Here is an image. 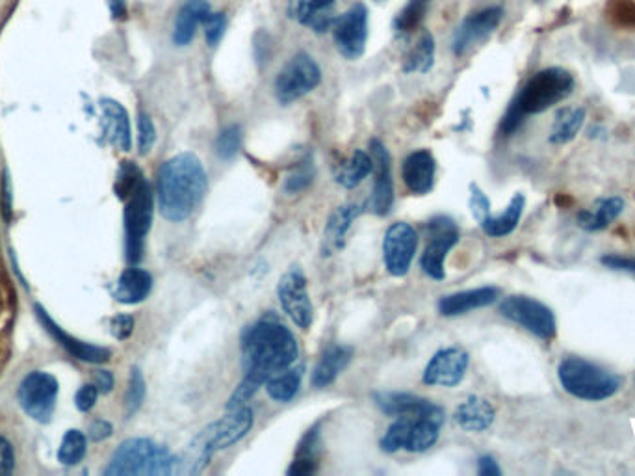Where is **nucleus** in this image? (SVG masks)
<instances>
[{"mask_svg":"<svg viewBox=\"0 0 635 476\" xmlns=\"http://www.w3.org/2000/svg\"><path fill=\"white\" fill-rule=\"evenodd\" d=\"M212 450L208 449L203 443V439L195 436L192 443L186 447L181 456H175V469L173 475H190L195 476L205 471L210 458H212Z\"/></svg>","mask_w":635,"mask_h":476,"instance_id":"obj_33","label":"nucleus"},{"mask_svg":"<svg viewBox=\"0 0 635 476\" xmlns=\"http://www.w3.org/2000/svg\"><path fill=\"white\" fill-rule=\"evenodd\" d=\"M318 471V463L316 458H305V456H296L294 463L288 469L290 476H311Z\"/></svg>","mask_w":635,"mask_h":476,"instance_id":"obj_49","label":"nucleus"},{"mask_svg":"<svg viewBox=\"0 0 635 476\" xmlns=\"http://www.w3.org/2000/svg\"><path fill=\"white\" fill-rule=\"evenodd\" d=\"M504 19V10L500 6H491L467 17L454 36V53L465 54L480 41L487 40Z\"/></svg>","mask_w":635,"mask_h":476,"instance_id":"obj_16","label":"nucleus"},{"mask_svg":"<svg viewBox=\"0 0 635 476\" xmlns=\"http://www.w3.org/2000/svg\"><path fill=\"white\" fill-rule=\"evenodd\" d=\"M558 380L569 395L587 402L608 400L623 387L621 376L578 356L565 357L559 361Z\"/></svg>","mask_w":635,"mask_h":476,"instance_id":"obj_4","label":"nucleus"},{"mask_svg":"<svg viewBox=\"0 0 635 476\" xmlns=\"http://www.w3.org/2000/svg\"><path fill=\"white\" fill-rule=\"evenodd\" d=\"M634 272H635V259H634Z\"/></svg>","mask_w":635,"mask_h":476,"instance_id":"obj_56","label":"nucleus"},{"mask_svg":"<svg viewBox=\"0 0 635 476\" xmlns=\"http://www.w3.org/2000/svg\"><path fill=\"white\" fill-rule=\"evenodd\" d=\"M467 352L463 348H442L429 359L428 367L424 371V384L441 385V387H455L461 384L468 371Z\"/></svg>","mask_w":635,"mask_h":476,"instance_id":"obj_15","label":"nucleus"},{"mask_svg":"<svg viewBox=\"0 0 635 476\" xmlns=\"http://www.w3.org/2000/svg\"><path fill=\"white\" fill-rule=\"evenodd\" d=\"M58 397V382L47 372L28 374L19 387V402L23 410L39 423H47Z\"/></svg>","mask_w":635,"mask_h":476,"instance_id":"obj_11","label":"nucleus"},{"mask_svg":"<svg viewBox=\"0 0 635 476\" xmlns=\"http://www.w3.org/2000/svg\"><path fill=\"white\" fill-rule=\"evenodd\" d=\"M15 467V454L12 445L0 437V476L12 475Z\"/></svg>","mask_w":635,"mask_h":476,"instance_id":"obj_51","label":"nucleus"},{"mask_svg":"<svg viewBox=\"0 0 635 476\" xmlns=\"http://www.w3.org/2000/svg\"><path fill=\"white\" fill-rule=\"evenodd\" d=\"M572 90L574 77L563 67H548L535 73L509 106L502 119V131L506 134L515 133L526 116L541 114L558 105L571 95Z\"/></svg>","mask_w":635,"mask_h":476,"instance_id":"obj_3","label":"nucleus"},{"mask_svg":"<svg viewBox=\"0 0 635 476\" xmlns=\"http://www.w3.org/2000/svg\"><path fill=\"white\" fill-rule=\"evenodd\" d=\"M433 60H435V43H433L431 34L426 32L416 43L415 49L407 54L403 71L405 73H426L433 66Z\"/></svg>","mask_w":635,"mask_h":476,"instance_id":"obj_36","label":"nucleus"},{"mask_svg":"<svg viewBox=\"0 0 635 476\" xmlns=\"http://www.w3.org/2000/svg\"><path fill=\"white\" fill-rule=\"evenodd\" d=\"M36 313H38L41 324L45 326V330L49 331L52 337H54L58 343L62 344L71 356L77 357L80 361H88V363H104V361H108L110 356H112V352H110L108 348L82 343V341H78L75 337H69L65 331L60 330V326H56V324L52 322L51 317L47 315V311H45L43 307L36 305Z\"/></svg>","mask_w":635,"mask_h":476,"instance_id":"obj_22","label":"nucleus"},{"mask_svg":"<svg viewBox=\"0 0 635 476\" xmlns=\"http://www.w3.org/2000/svg\"><path fill=\"white\" fill-rule=\"evenodd\" d=\"M86 454V437L78 430H69L58 450V460L64 465H77Z\"/></svg>","mask_w":635,"mask_h":476,"instance_id":"obj_38","label":"nucleus"},{"mask_svg":"<svg viewBox=\"0 0 635 476\" xmlns=\"http://www.w3.org/2000/svg\"><path fill=\"white\" fill-rule=\"evenodd\" d=\"M470 211L478 220V224L485 222L491 216V201L478 185H470Z\"/></svg>","mask_w":635,"mask_h":476,"instance_id":"obj_45","label":"nucleus"},{"mask_svg":"<svg viewBox=\"0 0 635 476\" xmlns=\"http://www.w3.org/2000/svg\"><path fill=\"white\" fill-rule=\"evenodd\" d=\"M524 207H526L524 194H515L513 199L509 201L506 211L498 214V216H489L485 222H481V229L485 231V235L493 238L511 235L517 229V225H519Z\"/></svg>","mask_w":635,"mask_h":476,"instance_id":"obj_30","label":"nucleus"},{"mask_svg":"<svg viewBox=\"0 0 635 476\" xmlns=\"http://www.w3.org/2000/svg\"><path fill=\"white\" fill-rule=\"evenodd\" d=\"M372 172H374V160L368 153L359 149L351 155L350 160L338 166L335 170V181L344 188H355L361 185Z\"/></svg>","mask_w":635,"mask_h":476,"instance_id":"obj_34","label":"nucleus"},{"mask_svg":"<svg viewBox=\"0 0 635 476\" xmlns=\"http://www.w3.org/2000/svg\"><path fill=\"white\" fill-rule=\"evenodd\" d=\"M244 378L227 402V410L246 406L268 378L288 369L298 359V343L292 331L273 315L247 326L242 333Z\"/></svg>","mask_w":635,"mask_h":476,"instance_id":"obj_1","label":"nucleus"},{"mask_svg":"<svg viewBox=\"0 0 635 476\" xmlns=\"http://www.w3.org/2000/svg\"><path fill=\"white\" fill-rule=\"evenodd\" d=\"M153 224V192L149 183L142 179L130 194L125 209V231H127V259L138 263L143 255V242Z\"/></svg>","mask_w":635,"mask_h":476,"instance_id":"obj_7","label":"nucleus"},{"mask_svg":"<svg viewBox=\"0 0 635 476\" xmlns=\"http://www.w3.org/2000/svg\"><path fill=\"white\" fill-rule=\"evenodd\" d=\"M428 2L429 0H409V4L403 8L402 14L396 17L394 30L398 34H407V32L415 30L420 25V21L424 19Z\"/></svg>","mask_w":635,"mask_h":476,"instance_id":"obj_39","label":"nucleus"},{"mask_svg":"<svg viewBox=\"0 0 635 476\" xmlns=\"http://www.w3.org/2000/svg\"><path fill=\"white\" fill-rule=\"evenodd\" d=\"M333 6L335 0H299L296 15L301 25L311 27L314 32H325L335 25Z\"/></svg>","mask_w":635,"mask_h":476,"instance_id":"obj_32","label":"nucleus"},{"mask_svg":"<svg viewBox=\"0 0 635 476\" xmlns=\"http://www.w3.org/2000/svg\"><path fill=\"white\" fill-rule=\"evenodd\" d=\"M208 188V177L203 162L194 153H179L162 164L156 181L158 207L169 222L188 220Z\"/></svg>","mask_w":635,"mask_h":476,"instance_id":"obj_2","label":"nucleus"},{"mask_svg":"<svg viewBox=\"0 0 635 476\" xmlns=\"http://www.w3.org/2000/svg\"><path fill=\"white\" fill-rule=\"evenodd\" d=\"M494 417L496 413H494L493 404L476 395L461 402L454 415L455 423L467 432H485L487 428L493 426Z\"/></svg>","mask_w":635,"mask_h":476,"instance_id":"obj_24","label":"nucleus"},{"mask_svg":"<svg viewBox=\"0 0 635 476\" xmlns=\"http://www.w3.org/2000/svg\"><path fill=\"white\" fill-rule=\"evenodd\" d=\"M110 8H112V14L114 17L123 19L127 15V6H125V0H110Z\"/></svg>","mask_w":635,"mask_h":476,"instance_id":"obj_55","label":"nucleus"},{"mask_svg":"<svg viewBox=\"0 0 635 476\" xmlns=\"http://www.w3.org/2000/svg\"><path fill=\"white\" fill-rule=\"evenodd\" d=\"M444 424V411L441 406L429 404L428 410L418 413L411 426V432L405 443V450L409 452H424L431 449L441 436V428Z\"/></svg>","mask_w":635,"mask_h":476,"instance_id":"obj_20","label":"nucleus"},{"mask_svg":"<svg viewBox=\"0 0 635 476\" xmlns=\"http://www.w3.org/2000/svg\"><path fill=\"white\" fill-rule=\"evenodd\" d=\"M242 147V129L240 125L225 127L216 138V153L223 160H231L240 153Z\"/></svg>","mask_w":635,"mask_h":476,"instance_id":"obj_41","label":"nucleus"},{"mask_svg":"<svg viewBox=\"0 0 635 476\" xmlns=\"http://www.w3.org/2000/svg\"><path fill=\"white\" fill-rule=\"evenodd\" d=\"M623 198L611 196V198L597 199V203L591 209L578 212L576 222L584 231H602L608 229L624 212Z\"/></svg>","mask_w":635,"mask_h":476,"instance_id":"obj_26","label":"nucleus"},{"mask_svg":"<svg viewBox=\"0 0 635 476\" xmlns=\"http://www.w3.org/2000/svg\"><path fill=\"white\" fill-rule=\"evenodd\" d=\"M416 250H418V233L413 225L405 224V222L390 225L383 240L385 266L390 276H396V278L405 276L415 259Z\"/></svg>","mask_w":635,"mask_h":476,"instance_id":"obj_12","label":"nucleus"},{"mask_svg":"<svg viewBox=\"0 0 635 476\" xmlns=\"http://www.w3.org/2000/svg\"><path fill=\"white\" fill-rule=\"evenodd\" d=\"M415 417L416 415L396 417V421L390 424L389 430L381 439V449L385 452H398V450L405 449V443H407V437H409Z\"/></svg>","mask_w":635,"mask_h":476,"instance_id":"obj_37","label":"nucleus"},{"mask_svg":"<svg viewBox=\"0 0 635 476\" xmlns=\"http://www.w3.org/2000/svg\"><path fill=\"white\" fill-rule=\"evenodd\" d=\"M459 242V231L454 220L439 216L428 224V246L422 253L420 266L431 279H444L446 255Z\"/></svg>","mask_w":635,"mask_h":476,"instance_id":"obj_10","label":"nucleus"},{"mask_svg":"<svg viewBox=\"0 0 635 476\" xmlns=\"http://www.w3.org/2000/svg\"><path fill=\"white\" fill-rule=\"evenodd\" d=\"M585 118H587V112H585L584 106H565V108H561L556 114L552 131H550V136H548L550 144L565 146V144L572 142L578 136V133L582 131Z\"/></svg>","mask_w":635,"mask_h":476,"instance_id":"obj_29","label":"nucleus"},{"mask_svg":"<svg viewBox=\"0 0 635 476\" xmlns=\"http://www.w3.org/2000/svg\"><path fill=\"white\" fill-rule=\"evenodd\" d=\"M153 289V278L142 268H129L117 279L114 298L121 304H140Z\"/></svg>","mask_w":635,"mask_h":476,"instance_id":"obj_27","label":"nucleus"},{"mask_svg":"<svg viewBox=\"0 0 635 476\" xmlns=\"http://www.w3.org/2000/svg\"><path fill=\"white\" fill-rule=\"evenodd\" d=\"M333 36L340 54L346 60L361 58L368 38V10L363 4H355L350 12L342 15L333 25Z\"/></svg>","mask_w":635,"mask_h":476,"instance_id":"obj_14","label":"nucleus"},{"mask_svg":"<svg viewBox=\"0 0 635 476\" xmlns=\"http://www.w3.org/2000/svg\"><path fill=\"white\" fill-rule=\"evenodd\" d=\"M500 313L502 317L519 324L524 330L530 331L546 343H550L558 333V324L552 309L530 296H522V294L507 296L506 300L500 304Z\"/></svg>","mask_w":635,"mask_h":476,"instance_id":"obj_6","label":"nucleus"},{"mask_svg":"<svg viewBox=\"0 0 635 476\" xmlns=\"http://www.w3.org/2000/svg\"><path fill=\"white\" fill-rule=\"evenodd\" d=\"M175 456L151 439H129L119 445L108 463L106 476L173 475Z\"/></svg>","mask_w":635,"mask_h":476,"instance_id":"obj_5","label":"nucleus"},{"mask_svg":"<svg viewBox=\"0 0 635 476\" xmlns=\"http://www.w3.org/2000/svg\"><path fill=\"white\" fill-rule=\"evenodd\" d=\"M88 436L93 441H103L106 437L112 436V424L106 423V421H95V423H91Z\"/></svg>","mask_w":635,"mask_h":476,"instance_id":"obj_54","label":"nucleus"},{"mask_svg":"<svg viewBox=\"0 0 635 476\" xmlns=\"http://www.w3.org/2000/svg\"><path fill=\"white\" fill-rule=\"evenodd\" d=\"M498 296H500V291L496 287H480V289H470V291L442 296L437 307H439V313L442 317H459V315H465L474 309L493 305L498 300Z\"/></svg>","mask_w":635,"mask_h":476,"instance_id":"obj_21","label":"nucleus"},{"mask_svg":"<svg viewBox=\"0 0 635 476\" xmlns=\"http://www.w3.org/2000/svg\"><path fill=\"white\" fill-rule=\"evenodd\" d=\"M97 395H99V389L95 385H84L75 397L78 410L90 411L97 402Z\"/></svg>","mask_w":635,"mask_h":476,"instance_id":"obj_50","label":"nucleus"},{"mask_svg":"<svg viewBox=\"0 0 635 476\" xmlns=\"http://www.w3.org/2000/svg\"><path fill=\"white\" fill-rule=\"evenodd\" d=\"M478 473L481 476H500L502 475V469L498 467V463H496L493 456H481L480 460H478Z\"/></svg>","mask_w":635,"mask_h":476,"instance_id":"obj_52","label":"nucleus"},{"mask_svg":"<svg viewBox=\"0 0 635 476\" xmlns=\"http://www.w3.org/2000/svg\"><path fill=\"white\" fill-rule=\"evenodd\" d=\"M314 177H316V168H314V162H312L311 157L301 160L286 177V192L298 194L301 190H305V188H309L312 185Z\"/></svg>","mask_w":635,"mask_h":476,"instance_id":"obj_40","label":"nucleus"},{"mask_svg":"<svg viewBox=\"0 0 635 476\" xmlns=\"http://www.w3.org/2000/svg\"><path fill=\"white\" fill-rule=\"evenodd\" d=\"M364 209L359 203H346L331 212L327 224H325L324 240H322V253L325 257L335 255L346 246L348 231L353 222L361 216Z\"/></svg>","mask_w":635,"mask_h":476,"instance_id":"obj_19","label":"nucleus"},{"mask_svg":"<svg viewBox=\"0 0 635 476\" xmlns=\"http://www.w3.org/2000/svg\"><path fill=\"white\" fill-rule=\"evenodd\" d=\"M110 328H112V335H114L116 339L125 341V339H129L130 335H132V331H134V318L130 317V315H117V317L112 320Z\"/></svg>","mask_w":635,"mask_h":476,"instance_id":"obj_48","label":"nucleus"},{"mask_svg":"<svg viewBox=\"0 0 635 476\" xmlns=\"http://www.w3.org/2000/svg\"><path fill=\"white\" fill-rule=\"evenodd\" d=\"M205 38L210 47H216L220 43L221 38L225 36V30H227V17L225 14H210L205 23Z\"/></svg>","mask_w":635,"mask_h":476,"instance_id":"obj_46","label":"nucleus"},{"mask_svg":"<svg viewBox=\"0 0 635 476\" xmlns=\"http://www.w3.org/2000/svg\"><path fill=\"white\" fill-rule=\"evenodd\" d=\"M301 376H303V367L285 369L281 371V374H273L266 382V391L275 402H290L298 395Z\"/></svg>","mask_w":635,"mask_h":476,"instance_id":"obj_35","label":"nucleus"},{"mask_svg":"<svg viewBox=\"0 0 635 476\" xmlns=\"http://www.w3.org/2000/svg\"><path fill=\"white\" fill-rule=\"evenodd\" d=\"M322 82V69L311 54L299 53L283 67L275 80V95L279 103L290 105L311 93Z\"/></svg>","mask_w":635,"mask_h":476,"instance_id":"obj_8","label":"nucleus"},{"mask_svg":"<svg viewBox=\"0 0 635 476\" xmlns=\"http://www.w3.org/2000/svg\"><path fill=\"white\" fill-rule=\"evenodd\" d=\"M156 131L155 125L147 114H140L138 118V147L140 153L147 155L151 151V147L155 144Z\"/></svg>","mask_w":635,"mask_h":476,"instance_id":"obj_47","label":"nucleus"},{"mask_svg":"<svg viewBox=\"0 0 635 476\" xmlns=\"http://www.w3.org/2000/svg\"><path fill=\"white\" fill-rule=\"evenodd\" d=\"M142 172L134 162H123L117 172L116 194L119 199H129L134 188L142 181Z\"/></svg>","mask_w":635,"mask_h":476,"instance_id":"obj_42","label":"nucleus"},{"mask_svg":"<svg viewBox=\"0 0 635 476\" xmlns=\"http://www.w3.org/2000/svg\"><path fill=\"white\" fill-rule=\"evenodd\" d=\"M376 404L381 408L383 413H387L390 417H402V415H418L424 410H428L429 400L426 398L416 397L411 393H376Z\"/></svg>","mask_w":635,"mask_h":476,"instance_id":"obj_31","label":"nucleus"},{"mask_svg":"<svg viewBox=\"0 0 635 476\" xmlns=\"http://www.w3.org/2000/svg\"><path fill=\"white\" fill-rule=\"evenodd\" d=\"M251 426H253V410L242 406L236 410H229L225 417H221L216 423L208 424L207 428L201 430L197 436L203 439L208 449L218 452V450L229 449L234 443L244 439L249 434Z\"/></svg>","mask_w":635,"mask_h":476,"instance_id":"obj_13","label":"nucleus"},{"mask_svg":"<svg viewBox=\"0 0 635 476\" xmlns=\"http://www.w3.org/2000/svg\"><path fill=\"white\" fill-rule=\"evenodd\" d=\"M143 398H145V380H143L142 371L138 367H134L130 372L129 389H127V397H125V406H127L129 415H134L136 411L140 410Z\"/></svg>","mask_w":635,"mask_h":476,"instance_id":"obj_43","label":"nucleus"},{"mask_svg":"<svg viewBox=\"0 0 635 476\" xmlns=\"http://www.w3.org/2000/svg\"><path fill=\"white\" fill-rule=\"evenodd\" d=\"M93 385H95L101 393H110V391L114 389V376H112V372H95V374H93Z\"/></svg>","mask_w":635,"mask_h":476,"instance_id":"obj_53","label":"nucleus"},{"mask_svg":"<svg viewBox=\"0 0 635 476\" xmlns=\"http://www.w3.org/2000/svg\"><path fill=\"white\" fill-rule=\"evenodd\" d=\"M277 294L292 322L301 330H309L314 322V307L307 289L305 274L299 268H290L285 276L279 279Z\"/></svg>","mask_w":635,"mask_h":476,"instance_id":"obj_9","label":"nucleus"},{"mask_svg":"<svg viewBox=\"0 0 635 476\" xmlns=\"http://www.w3.org/2000/svg\"><path fill=\"white\" fill-rule=\"evenodd\" d=\"M103 112V129L108 142L121 151L130 149V123L129 114L123 106L112 99L101 101Z\"/></svg>","mask_w":635,"mask_h":476,"instance_id":"obj_25","label":"nucleus"},{"mask_svg":"<svg viewBox=\"0 0 635 476\" xmlns=\"http://www.w3.org/2000/svg\"><path fill=\"white\" fill-rule=\"evenodd\" d=\"M608 14L615 25L635 28V0H611Z\"/></svg>","mask_w":635,"mask_h":476,"instance_id":"obj_44","label":"nucleus"},{"mask_svg":"<svg viewBox=\"0 0 635 476\" xmlns=\"http://www.w3.org/2000/svg\"><path fill=\"white\" fill-rule=\"evenodd\" d=\"M353 350L342 344H331L324 350L320 361L316 363V369L312 372V387L324 389L333 384L342 371L350 365Z\"/></svg>","mask_w":635,"mask_h":476,"instance_id":"obj_23","label":"nucleus"},{"mask_svg":"<svg viewBox=\"0 0 635 476\" xmlns=\"http://www.w3.org/2000/svg\"><path fill=\"white\" fill-rule=\"evenodd\" d=\"M372 160H374V190L370 198V209L377 216H387L394 205V183H392V159L387 147L379 140H372L370 144Z\"/></svg>","mask_w":635,"mask_h":476,"instance_id":"obj_17","label":"nucleus"},{"mask_svg":"<svg viewBox=\"0 0 635 476\" xmlns=\"http://www.w3.org/2000/svg\"><path fill=\"white\" fill-rule=\"evenodd\" d=\"M210 12L207 0H188L181 8V12L177 15L175 21V30H173V41L175 45L184 47L190 41L194 40L195 30L199 25L205 23Z\"/></svg>","mask_w":635,"mask_h":476,"instance_id":"obj_28","label":"nucleus"},{"mask_svg":"<svg viewBox=\"0 0 635 476\" xmlns=\"http://www.w3.org/2000/svg\"><path fill=\"white\" fill-rule=\"evenodd\" d=\"M435 172H437V162L428 149L413 151L403 160V183L416 196H426L433 190Z\"/></svg>","mask_w":635,"mask_h":476,"instance_id":"obj_18","label":"nucleus"}]
</instances>
